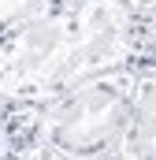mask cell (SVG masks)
Masks as SVG:
<instances>
[{"label": "cell", "instance_id": "3957f363", "mask_svg": "<svg viewBox=\"0 0 156 160\" xmlns=\"http://www.w3.org/2000/svg\"><path fill=\"white\" fill-rule=\"evenodd\" d=\"M153 104H156V89H153V67L141 75L138 82V97H134V108L126 116V127L115 138L112 153L123 160H153Z\"/></svg>", "mask_w": 156, "mask_h": 160}, {"label": "cell", "instance_id": "ba28073f", "mask_svg": "<svg viewBox=\"0 0 156 160\" xmlns=\"http://www.w3.org/2000/svg\"><path fill=\"white\" fill-rule=\"evenodd\" d=\"M75 160H123V157H115V153L108 149V153H89V157H75Z\"/></svg>", "mask_w": 156, "mask_h": 160}, {"label": "cell", "instance_id": "7a4b0ae2", "mask_svg": "<svg viewBox=\"0 0 156 160\" xmlns=\"http://www.w3.org/2000/svg\"><path fill=\"white\" fill-rule=\"evenodd\" d=\"M153 63L130 60L67 93L37 104V134L63 149L67 157L108 153L126 127V116L138 97V82Z\"/></svg>", "mask_w": 156, "mask_h": 160}, {"label": "cell", "instance_id": "8992f818", "mask_svg": "<svg viewBox=\"0 0 156 160\" xmlns=\"http://www.w3.org/2000/svg\"><path fill=\"white\" fill-rule=\"evenodd\" d=\"M19 160H75V157H67L63 149H56V145L45 142V138H34V142L19 153Z\"/></svg>", "mask_w": 156, "mask_h": 160}, {"label": "cell", "instance_id": "277c9868", "mask_svg": "<svg viewBox=\"0 0 156 160\" xmlns=\"http://www.w3.org/2000/svg\"><path fill=\"white\" fill-rule=\"evenodd\" d=\"M41 138L37 134V104L0 101V160H19V153Z\"/></svg>", "mask_w": 156, "mask_h": 160}, {"label": "cell", "instance_id": "6da1fadb", "mask_svg": "<svg viewBox=\"0 0 156 160\" xmlns=\"http://www.w3.org/2000/svg\"><path fill=\"white\" fill-rule=\"evenodd\" d=\"M130 60L153 63V22L119 0H67L0 41V101L45 104Z\"/></svg>", "mask_w": 156, "mask_h": 160}, {"label": "cell", "instance_id": "52a82bcc", "mask_svg": "<svg viewBox=\"0 0 156 160\" xmlns=\"http://www.w3.org/2000/svg\"><path fill=\"white\" fill-rule=\"evenodd\" d=\"M138 22H153V11H156V0H119Z\"/></svg>", "mask_w": 156, "mask_h": 160}, {"label": "cell", "instance_id": "5b68a950", "mask_svg": "<svg viewBox=\"0 0 156 160\" xmlns=\"http://www.w3.org/2000/svg\"><path fill=\"white\" fill-rule=\"evenodd\" d=\"M60 4H67V0H0V41L11 38L30 19H37V15L52 11V8H60Z\"/></svg>", "mask_w": 156, "mask_h": 160}]
</instances>
